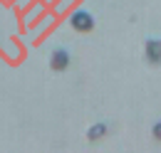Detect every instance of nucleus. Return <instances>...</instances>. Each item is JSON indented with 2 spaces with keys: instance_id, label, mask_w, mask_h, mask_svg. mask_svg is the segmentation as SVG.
Here are the masks:
<instances>
[{
  "instance_id": "obj_5",
  "label": "nucleus",
  "mask_w": 161,
  "mask_h": 153,
  "mask_svg": "<svg viewBox=\"0 0 161 153\" xmlns=\"http://www.w3.org/2000/svg\"><path fill=\"white\" fill-rule=\"evenodd\" d=\"M151 136H154L156 141H161V121H156V124L151 126Z\"/></svg>"
},
{
  "instance_id": "obj_2",
  "label": "nucleus",
  "mask_w": 161,
  "mask_h": 153,
  "mask_svg": "<svg viewBox=\"0 0 161 153\" xmlns=\"http://www.w3.org/2000/svg\"><path fill=\"white\" fill-rule=\"evenodd\" d=\"M67 67H69V52L64 47L52 50V55H50V69L52 72H64Z\"/></svg>"
},
{
  "instance_id": "obj_3",
  "label": "nucleus",
  "mask_w": 161,
  "mask_h": 153,
  "mask_svg": "<svg viewBox=\"0 0 161 153\" xmlns=\"http://www.w3.org/2000/svg\"><path fill=\"white\" fill-rule=\"evenodd\" d=\"M144 57L149 64H161V40H146Z\"/></svg>"
},
{
  "instance_id": "obj_1",
  "label": "nucleus",
  "mask_w": 161,
  "mask_h": 153,
  "mask_svg": "<svg viewBox=\"0 0 161 153\" xmlns=\"http://www.w3.org/2000/svg\"><path fill=\"white\" fill-rule=\"evenodd\" d=\"M69 25H72V30H77V32H92V30H94V18H92V13H87V10H77V13H72Z\"/></svg>"
},
{
  "instance_id": "obj_4",
  "label": "nucleus",
  "mask_w": 161,
  "mask_h": 153,
  "mask_svg": "<svg viewBox=\"0 0 161 153\" xmlns=\"http://www.w3.org/2000/svg\"><path fill=\"white\" fill-rule=\"evenodd\" d=\"M107 136V124H94V126H89V131H87V138L89 141H99Z\"/></svg>"
}]
</instances>
